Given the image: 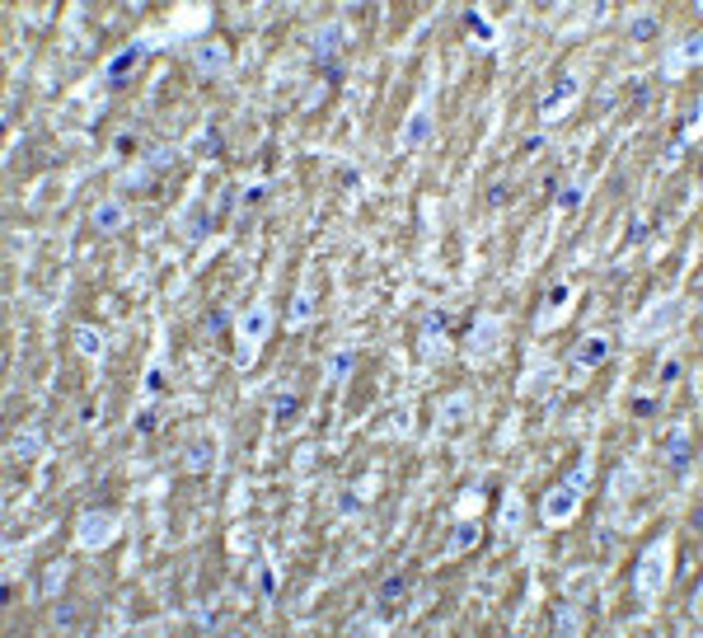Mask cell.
Returning a JSON list of instances; mask_svg holds the SVG:
<instances>
[{
    "mask_svg": "<svg viewBox=\"0 0 703 638\" xmlns=\"http://www.w3.org/2000/svg\"><path fill=\"white\" fill-rule=\"evenodd\" d=\"M146 52H150L146 43H127L122 52L113 56V61H108V71H104L108 89H122V85H127V80L136 76V71H141V61H146Z\"/></svg>",
    "mask_w": 703,
    "mask_h": 638,
    "instance_id": "cell-1",
    "label": "cell"
},
{
    "mask_svg": "<svg viewBox=\"0 0 703 638\" xmlns=\"http://www.w3.org/2000/svg\"><path fill=\"white\" fill-rule=\"evenodd\" d=\"M342 56V24H328L314 33V66H338Z\"/></svg>",
    "mask_w": 703,
    "mask_h": 638,
    "instance_id": "cell-2",
    "label": "cell"
},
{
    "mask_svg": "<svg viewBox=\"0 0 703 638\" xmlns=\"http://www.w3.org/2000/svg\"><path fill=\"white\" fill-rule=\"evenodd\" d=\"M666 446H671V474H689L694 470V441H689V432L684 427H676L671 437H666Z\"/></svg>",
    "mask_w": 703,
    "mask_h": 638,
    "instance_id": "cell-3",
    "label": "cell"
},
{
    "mask_svg": "<svg viewBox=\"0 0 703 638\" xmlns=\"http://www.w3.org/2000/svg\"><path fill=\"white\" fill-rule=\"evenodd\" d=\"M89 226H94L99 235H118V230L127 226V207H122V202H99V207H94V221H89Z\"/></svg>",
    "mask_w": 703,
    "mask_h": 638,
    "instance_id": "cell-4",
    "label": "cell"
},
{
    "mask_svg": "<svg viewBox=\"0 0 703 638\" xmlns=\"http://www.w3.org/2000/svg\"><path fill=\"white\" fill-rule=\"evenodd\" d=\"M408 586H413V582H408L403 573H390V578L380 582V615H390V619H394V610H399V601L408 596Z\"/></svg>",
    "mask_w": 703,
    "mask_h": 638,
    "instance_id": "cell-5",
    "label": "cell"
},
{
    "mask_svg": "<svg viewBox=\"0 0 703 638\" xmlns=\"http://www.w3.org/2000/svg\"><path fill=\"white\" fill-rule=\"evenodd\" d=\"M572 507H577V493H572V488H553V493L544 498V516H548V521H568V516H572Z\"/></svg>",
    "mask_w": 703,
    "mask_h": 638,
    "instance_id": "cell-6",
    "label": "cell"
},
{
    "mask_svg": "<svg viewBox=\"0 0 703 638\" xmlns=\"http://www.w3.org/2000/svg\"><path fill=\"white\" fill-rule=\"evenodd\" d=\"M230 66V52H225V43H211L207 52L197 56V71H202V80H216L221 71Z\"/></svg>",
    "mask_w": 703,
    "mask_h": 638,
    "instance_id": "cell-7",
    "label": "cell"
},
{
    "mask_svg": "<svg viewBox=\"0 0 703 638\" xmlns=\"http://www.w3.org/2000/svg\"><path fill=\"white\" fill-rule=\"evenodd\" d=\"M192 155H197V160H221V155H225V136H221V127H216V122H211L207 132L197 136Z\"/></svg>",
    "mask_w": 703,
    "mask_h": 638,
    "instance_id": "cell-8",
    "label": "cell"
},
{
    "mask_svg": "<svg viewBox=\"0 0 703 638\" xmlns=\"http://www.w3.org/2000/svg\"><path fill=\"white\" fill-rule=\"evenodd\" d=\"M432 136V118H427V108H417L413 118H408V127H403V146L413 151V146H422Z\"/></svg>",
    "mask_w": 703,
    "mask_h": 638,
    "instance_id": "cell-9",
    "label": "cell"
},
{
    "mask_svg": "<svg viewBox=\"0 0 703 638\" xmlns=\"http://www.w3.org/2000/svg\"><path fill=\"white\" fill-rule=\"evenodd\" d=\"M572 357L581 362V366H600V362L610 357V338H600V333H596V338H586V343L577 347Z\"/></svg>",
    "mask_w": 703,
    "mask_h": 638,
    "instance_id": "cell-10",
    "label": "cell"
},
{
    "mask_svg": "<svg viewBox=\"0 0 703 638\" xmlns=\"http://www.w3.org/2000/svg\"><path fill=\"white\" fill-rule=\"evenodd\" d=\"M211 460H216V451H211V441H192V446L183 451V465H188L192 474H202V470H207Z\"/></svg>",
    "mask_w": 703,
    "mask_h": 638,
    "instance_id": "cell-11",
    "label": "cell"
},
{
    "mask_svg": "<svg viewBox=\"0 0 703 638\" xmlns=\"http://www.w3.org/2000/svg\"><path fill=\"white\" fill-rule=\"evenodd\" d=\"M572 94H577V76H558L553 94H544V104H539V108H544V113H553V108L563 104V99H572Z\"/></svg>",
    "mask_w": 703,
    "mask_h": 638,
    "instance_id": "cell-12",
    "label": "cell"
},
{
    "mask_svg": "<svg viewBox=\"0 0 703 638\" xmlns=\"http://www.w3.org/2000/svg\"><path fill=\"white\" fill-rule=\"evenodd\" d=\"M656 28H661V19H656V14H638V19L628 24V38H633V43H651V38H656Z\"/></svg>",
    "mask_w": 703,
    "mask_h": 638,
    "instance_id": "cell-13",
    "label": "cell"
},
{
    "mask_svg": "<svg viewBox=\"0 0 703 638\" xmlns=\"http://www.w3.org/2000/svg\"><path fill=\"white\" fill-rule=\"evenodd\" d=\"M295 413H300V395H277V404H272V423L287 427Z\"/></svg>",
    "mask_w": 703,
    "mask_h": 638,
    "instance_id": "cell-14",
    "label": "cell"
},
{
    "mask_svg": "<svg viewBox=\"0 0 703 638\" xmlns=\"http://www.w3.org/2000/svg\"><path fill=\"white\" fill-rule=\"evenodd\" d=\"M577 624H581V615H577L572 606H558V610H553V624H548V629H553V634H577Z\"/></svg>",
    "mask_w": 703,
    "mask_h": 638,
    "instance_id": "cell-15",
    "label": "cell"
},
{
    "mask_svg": "<svg viewBox=\"0 0 703 638\" xmlns=\"http://www.w3.org/2000/svg\"><path fill=\"white\" fill-rule=\"evenodd\" d=\"M450 544H455V549H473V544H478V526H473V521H460V526L450 531Z\"/></svg>",
    "mask_w": 703,
    "mask_h": 638,
    "instance_id": "cell-16",
    "label": "cell"
},
{
    "mask_svg": "<svg viewBox=\"0 0 703 638\" xmlns=\"http://www.w3.org/2000/svg\"><path fill=\"white\" fill-rule=\"evenodd\" d=\"M628 413H633V418H656V413H661V399H656V395H638L633 404H628Z\"/></svg>",
    "mask_w": 703,
    "mask_h": 638,
    "instance_id": "cell-17",
    "label": "cell"
},
{
    "mask_svg": "<svg viewBox=\"0 0 703 638\" xmlns=\"http://www.w3.org/2000/svg\"><path fill=\"white\" fill-rule=\"evenodd\" d=\"M445 329H450V315L445 310H432V315L422 319V338H441Z\"/></svg>",
    "mask_w": 703,
    "mask_h": 638,
    "instance_id": "cell-18",
    "label": "cell"
},
{
    "mask_svg": "<svg viewBox=\"0 0 703 638\" xmlns=\"http://www.w3.org/2000/svg\"><path fill=\"white\" fill-rule=\"evenodd\" d=\"M52 619L61 624V629H80V606L76 601H61V606L52 610Z\"/></svg>",
    "mask_w": 703,
    "mask_h": 638,
    "instance_id": "cell-19",
    "label": "cell"
},
{
    "mask_svg": "<svg viewBox=\"0 0 703 638\" xmlns=\"http://www.w3.org/2000/svg\"><path fill=\"white\" fill-rule=\"evenodd\" d=\"M169 169H174V155H169V151H155V155L146 160V174H150V179H164Z\"/></svg>",
    "mask_w": 703,
    "mask_h": 638,
    "instance_id": "cell-20",
    "label": "cell"
},
{
    "mask_svg": "<svg viewBox=\"0 0 703 638\" xmlns=\"http://www.w3.org/2000/svg\"><path fill=\"white\" fill-rule=\"evenodd\" d=\"M310 310H314V292H300L295 300H291V324H305Z\"/></svg>",
    "mask_w": 703,
    "mask_h": 638,
    "instance_id": "cell-21",
    "label": "cell"
},
{
    "mask_svg": "<svg viewBox=\"0 0 703 638\" xmlns=\"http://www.w3.org/2000/svg\"><path fill=\"white\" fill-rule=\"evenodd\" d=\"M225 329H230V310H225V305H216V310H211V319H207V333H211V338H225Z\"/></svg>",
    "mask_w": 703,
    "mask_h": 638,
    "instance_id": "cell-22",
    "label": "cell"
},
{
    "mask_svg": "<svg viewBox=\"0 0 703 638\" xmlns=\"http://www.w3.org/2000/svg\"><path fill=\"white\" fill-rule=\"evenodd\" d=\"M465 24L473 28V38H483V43H488V38H493V24H488V19H483V10H465Z\"/></svg>",
    "mask_w": 703,
    "mask_h": 638,
    "instance_id": "cell-23",
    "label": "cell"
},
{
    "mask_svg": "<svg viewBox=\"0 0 703 638\" xmlns=\"http://www.w3.org/2000/svg\"><path fill=\"white\" fill-rule=\"evenodd\" d=\"M207 230H211V216L202 212V202H197V212H188V235H192V239H202Z\"/></svg>",
    "mask_w": 703,
    "mask_h": 638,
    "instance_id": "cell-24",
    "label": "cell"
},
{
    "mask_svg": "<svg viewBox=\"0 0 703 638\" xmlns=\"http://www.w3.org/2000/svg\"><path fill=\"white\" fill-rule=\"evenodd\" d=\"M483 202H488V207H506V202H511V188L502 184V179H493L488 192H483Z\"/></svg>",
    "mask_w": 703,
    "mask_h": 638,
    "instance_id": "cell-25",
    "label": "cell"
},
{
    "mask_svg": "<svg viewBox=\"0 0 703 638\" xmlns=\"http://www.w3.org/2000/svg\"><path fill=\"white\" fill-rule=\"evenodd\" d=\"M80 535H85L89 544H99V540H104V535H108V516H94V521L85 516V526H80Z\"/></svg>",
    "mask_w": 703,
    "mask_h": 638,
    "instance_id": "cell-26",
    "label": "cell"
},
{
    "mask_svg": "<svg viewBox=\"0 0 703 638\" xmlns=\"http://www.w3.org/2000/svg\"><path fill=\"white\" fill-rule=\"evenodd\" d=\"M76 347H80V352H89V357H94V352H99V347H104V343H99V333H94V329H76Z\"/></svg>",
    "mask_w": 703,
    "mask_h": 638,
    "instance_id": "cell-27",
    "label": "cell"
},
{
    "mask_svg": "<svg viewBox=\"0 0 703 638\" xmlns=\"http://www.w3.org/2000/svg\"><path fill=\"white\" fill-rule=\"evenodd\" d=\"M258 591L263 596H277V573H272V563H258Z\"/></svg>",
    "mask_w": 703,
    "mask_h": 638,
    "instance_id": "cell-28",
    "label": "cell"
},
{
    "mask_svg": "<svg viewBox=\"0 0 703 638\" xmlns=\"http://www.w3.org/2000/svg\"><path fill=\"white\" fill-rule=\"evenodd\" d=\"M136 146H141V141H136L131 132H118V136H113V151H118V155H136Z\"/></svg>",
    "mask_w": 703,
    "mask_h": 638,
    "instance_id": "cell-29",
    "label": "cell"
},
{
    "mask_svg": "<svg viewBox=\"0 0 703 638\" xmlns=\"http://www.w3.org/2000/svg\"><path fill=\"white\" fill-rule=\"evenodd\" d=\"M328 371H333V380H342V375L352 371V352H333V362H328Z\"/></svg>",
    "mask_w": 703,
    "mask_h": 638,
    "instance_id": "cell-30",
    "label": "cell"
},
{
    "mask_svg": "<svg viewBox=\"0 0 703 638\" xmlns=\"http://www.w3.org/2000/svg\"><path fill=\"white\" fill-rule=\"evenodd\" d=\"M563 488H572V493H581V488H586V470H581V465H572V470L563 474Z\"/></svg>",
    "mask_w": 703,
    "mask_h": 638,
    "instance_id": "cell-31",
    "label": "cell"
},
{
    "mask_svg": "<svg viewBox=\"0 0 703 638\" xmlns=\"http://www.w3.org/2000/svg\"><path fill=\"white\" fill-rule=\"evenodd\" d=\"M460 413H465V399H450V404H445V418H441V427H445V432H450V427L460 423Z\"/></svg>",
    "mask_w": 703,
    "mask_h": 638,
    "instance_id": "cell-32",
    "label": "cell"
},
{
    "mask_svg": "<svg viewBox=\"0 0 703 638\" xmlns=\"http://www.w3.org/2000/svg\"><path fill=\"white\" fill-rule=\"evenodd\" d=\"M568 296H572V287H568V282H553V287H548V305L558 310V305H568Z\"/></svg>",
    "mask_w": 703,
    "mask_h": 638,
    "instance_id": "cell-33",
    "label": "cell"
},
{
    "mask_svg": "<svg viewBox=\"0 0 703 638\" xmlns=\"http://www.w3.org/2000/svg\"><path fill=\"white\" fill-rule=\"evenodd\" d=\"M558 207L577 212V207H581V188H563V192H558Z\"/></svg>",
    "mask_w": 703,
    "mask_h": 638,
    "instance_id": "cell-34",
    "label": "cell"
},
{
    "mask_svg": "<svg viewBox=\"0 0 703 638\" xmlns=\"http://www.w3.org/2000/svg\"><path fill=\"white\" fill-rule=\"evenodd\" d=\"M699 52H703V33L694 28V33L684 38V56H689V61H699Z\"/></svg>",
    "mask_w": 703,
    "mask_h": 638,
    "instance_id": "cell-35",
    "label": "cell"
},
{
    "mask_svg": "<svg viewBox=\"0 0 703 638\" xmlns=\"http://www.w3.org/2000/svg\"><path fill=\"white\" fill-rule=\"evenodd\" d=\"M680 371H684V362H680V357H671V362L661 366V385H671V380H680Z\"/></svg>",
    "mask_w": 703,
    "mask_h": 638,
    "instance_id": "cell-36",
    "label": "cell"
},
{
    "mask_svg": "<svg viewBox=\"0 0 703 638\" xmlns=\"http://www.w3.org/2000/svg\"><path fill=\"white\" fill-rule=\"evenodd\" d=\"M319 71H324V80H328L333 89H342V80H347V71H342V61H338V66H319Z\"/></svg>",
    "mask_w": 703,
    "mask_h": 638,
    "instance_id": "cell-37",
    "label": "cell"
},
{
    "mask_svg": "<svg viewBox=\"0 0 703 638\" xmlns=\"http://www.w3.org/2000/svg\"><path fill=\"white\" fill-rule=\"evenodd\" d=\"M647 235H651V226H647V221H633V226H628V244H643Z\"/></svg>",
    "mask_w": 703,
    "mask_h": 638,
    "instance_id": "cell-38",
    "label": "cell"
},
{
    "mask_svg": "<svg viewBox=\"0 0 703 638\" xmlns=\"http://www.w3.org/2000/svg\"><path fill=\"white\" fill-rule=\"evenodd\" d=\"M155 427H159V413H155V408H146V413L136 418V432H155Z\"/></svg>",
    "mask_w": 703,
    "mask_h": 638,
    "instance_id": "cell-39",
    "label": "cell"
},
{
    "mask_svg": "<svg viewBox=\"0 0 703 638\" xmlns=\"http://www.w3.org/2000/svg\"><path fill=\"white\" fill-rule=\"evenodd\" d=\"M159 390H164V371L155 366V371H146V395H159Z\"/></svg>",
    "mask_w": 703,
    "mask_h": 638,
    "instance_id": "cell-40",
    "label": "cell"
},
{
    "mask_svg": "<svg viewBox=\"0 0 703 638\" xmlns=\"http://www.w3.org/2000/svg\"><path fill=\"white\" fill-rule=\"evenodd\" d=\"M263 333H267V315L258 310V315L249 319V338H263Z\"/></svg>",
    "mask_w": 703,
    "mask_h": 638,
    "instance_id": "cell-41",
    "label": "cell"
},
{
    "mask_svg": "<svg viewBox=\"0 0 703 638\" xmlns=\"http://www.w3.org/2000/svg\"><path fill=\"white\" fill-rule=\"evenodd\" d=\"M94 413H99V404H94V399H89V404H80V408H76V418H80V423H94Z\"/></svg>",
    "mask_w": 703,
    "mask_h": 638,
    "instance_id": "cell-42",
    "label": "cell"
},
{
    "mask_svg": "<svg viewBox=\"0 0 703 638\" xmlns=\"http://www.w3.org/2000/svg\"><path fill=\"white\" fill-rule=\"evenodd\" d=\"M647 99H651V89L643 85V80H638V85H633V104H638V108H647Z\"/></svg>",
    "mask_w": 703,
    "mask_h": 638,
    "instance_id": "cell-43",
    "label": "cell"
},
{
    "mask_svg": "<svg viewBox=\"0 0 703 638\" xmlns=\"http://www.w3.org/2000/svg\"><path fill=\"white\" fill-rule=\"evenodd\" d=\"M263 197H267V188H249V192H244V207H258Z\"/></svg>",
    "mask_w": 703,
    "mask_h": 638,
    "instance_id": "cell-44",
    "label": "cell"
}]
</instances>
